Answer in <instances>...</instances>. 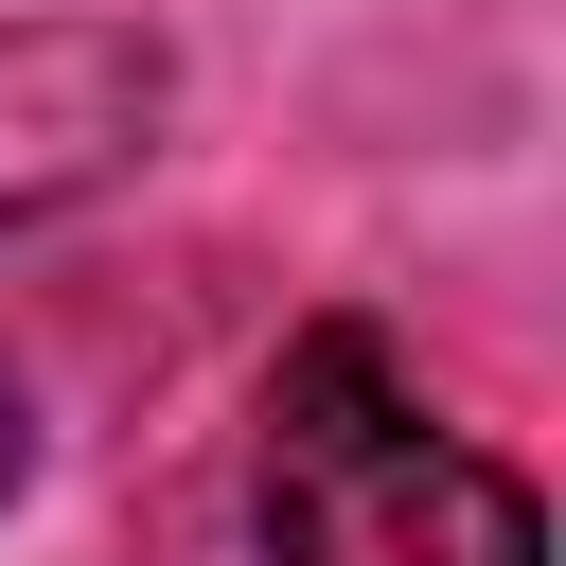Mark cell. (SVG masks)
Instances as JSON below:
<instances>
[{"label":"cell","mask_w":566,"mask_h":566,"mask_svg":"<svg viewBox=\"0 0 566 566\" xmlns=\"http://www.w3.org/2000/svg\"><path fill=\"white\" fill-rule=\"evenodd\" d=\"M265 566H548V513L389 371L371 318H318L265 389Z\"/></svg>","instance_id":"obj_1"},{"label":"cell","mask_w":566,"mask_h":566,"mask_svg":"<svg viewBox=\"0 0 566 566\" xmlns=\"http://www.w3.org/2000/svg\"><path fill=\"white\" fill-rule=\"evenodd\" d=\"M177 71L142 18H0V230L106 195L142 142H159Z\"/></svg>","instance_id":"obj_2"},{"label":"cell","mask_w":566,"mask_h":566,"mask_svg":"<svg viewBox=\"0 0 566 566\" xmlns=\"http://www.w3.org/2000/svg\"><path fill=\"white\" fill-rule=\"evenodd\" d=\"M18 460H35V442H18V389H0V495H18Z\"/></svg>","instance_id":"obj_3"}]
</instances>
